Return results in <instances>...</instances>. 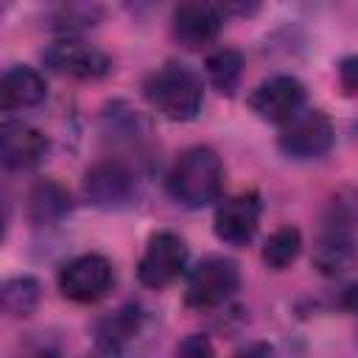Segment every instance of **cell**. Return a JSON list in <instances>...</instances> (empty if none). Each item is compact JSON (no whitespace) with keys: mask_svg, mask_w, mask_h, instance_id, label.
<instances>
[{"mask_svg":"<svg viewBox=\"0 0 358 358\" xmlns=\"http://www.w3.org/2000/svg\"><path fill=\"white\" fill-rule=\"evenodd\" d=\"M302 252V235L296 227H282L277 232L268 235V241L263 243V263L274 271L288 268Z\"/></svg>","mask_w":358,"mask_h":358,"instance_id":"obj_19","label":"cell"},{"mask_svg":"<svg viewBox=\"0 0 358 358\" xmlns=\"http://www.w3.org/2000/svg\"><path fill=\"white\" fill-rule=\"evenodd\" d=\"M39 302V282L34 277H14L0 282V313L28 316Z\"/></svg>","mask_w":358,"mask_h":358,"instance_id":"obj_18","label":"cell"},{"mask_svg":"<svg viewBox=\"0 0 358 358\" xmlns=\"http://www.w3.org/2000/svg\"><path fill=\"white\" fill-rule=\"evenodd\" d=\"M143 95L154 112L168 120H193L204 103V87L196 70L182 62H168L157 67L143 81Z\"/></svg>","mask_w":358,"mask_h":358,"instance_id":"obj_2","label":"cell"},{"mask_svg":"<svg viewBox=\"0 0 358 358\" xmlns=\"http://www.w3.org/2000/svg\"><path fill=\"white\" fill-rule=\"evenodd\" d=\"M355 56H347L341 64H338V78H341V87H344V92L347 95H352L355 92Z\"/></svg>","mask_w":358,"mask_h":358,"instance_id":"obj_22","label":"cell"},{"mask_svg":"<svg viewBox=\"0 0 358 358\" xmlns=\"http://www.w3.org/2000/svg\"><path fill=\"white\" fill-rule=\"evenodd\" d=\"M224 25V14L215 0H182L173 8L171 34L182 48H201L210 45Z\"/></svg>","mask_w":358,"mask_h":358,"instance_id":"obj_9","label":"cell"},{"mask_svg":"<svg viewBox=\"0 0 358 358\" xmlns=\"http://www.w3.org/2000/svg\"><path fill=\"white\" fill-rule=\"evenodd\" d=\"M260 6L263 0H218L221 14H229V17H255Z\"/></svg>","mask_w":358,"mask_h":358,"instance_id":"obj_20","label":"cell"},{"mask_svg":"<svg viewBox=\"0 0 358 358\" xmlns=\"http://www.w3.org/2000/svg\"><path fill=\"white\" fill-rule=\"evenodd\" d=\"M313 263L322 274L338 277L355 263V207L350 196H338L330 201L319 238L313 246Z\"/></svg>","mask_w":358,"mask_h":358,"instance_id":"obj_3","label":"cell"},{"mask_svg":"<svg viewBox=\"0 0 358 358\" xmlns=\"http://www.w3.org/2000/svg\"><path fill=\"white\" fill-rule=\"evenodd\" d=\"M84 199L101 210H120L137 199V173L123 159H101L84 173Z\"/></svg>","mask_w":358,"mask_h":358,"instance_id":"obj_6","label":"cell"},{"mask_svg":"<svg viewBox=\"0 0 358 358\" xmlns=\"http://www.w3.org/2000/svg\"><path fill=\"white\" fill-rule=\"evenodd\" d=\"M48 154V137L22 120L0 123V168L6 171H31Z\"/></svg>","mask_w":358,"mask_h":358,"instance_id":"obj_12","label":"cell"},{"mask_svg":"<svg viewBox=\"0 0 358 358\" xmlns=\"http://www.w3.org/2000/svg\"><path fill=\"white\" fill-rule=\"evenodd\" d=\"M70 193L59 182H39L28 196V213L36 224H56L70 213Z\"/></svg>","mask_w":358,"mask_h":358,"instance_id":"obj_16","label":"cell"},{"mask_svg":"<svg viewBox=\"0 0 358 358\" xmlns=\"http://www.w3.org/2000/svg\"><path fill=\"white\" fill-rule=\"evenodd\" d=\"M249 106L260 120L285 123L305 106V84L294 76H271L249 95Z\"/></svg>","mask_w":358,"mask_h":358,"instance_id":"obj_11","label":"cell"},{"mask_svg":"<svg viewBox=\"0 0 358 358\" xmlns=\"http://www.w3.org/2000/svg\"><path fill=\"white\" fill-rule=\"evenodd\" d=\"M56 282H59V291H62L64 299L90 305V302L103 299L112 291L115 271H112V263L103 255L90 252V255H78V257L67 260L62 266Z\"/></svg>","mask_w":358,"mask_h":358,"instance_id":"obj_7","label":"cell"},{"mask_svg":"<svg viewBox=\"0 0 358 358\" xmlns=\"http://www.w3.org/2000/svg\"><path fill=\"white\" fill-rule=\"evenodd\" d=\"M238 288H241V271H238L235 260H229L224 255H210V257H201L190 268L185 299L190 308H199V310L218 308Z\"/></svg>","mask_w":358,"mask_h":358,"instance_id":"obj_5","label":"cell"},{"mask_svg":"<svg viewBox=\"0 0 358 358\" xmlns=\"http://www.w3.org/2000/svg\"><path fill=\"white\" fill-rule=\"evenodd\" d=\"M8 221H11V201H8V193L0 187V241L6 238Z\"/></svg>","mask_w":358,"mask_h":358,"instance_id":"obj_23","label":"cell"},{"mask_svg":"<svg viewBox=\"0 0 358 358\" xmlns=\"http://www.w3.org/2000/svg\"><path fill=\"white\" fill-rule=\"evenodd\" d=\"M280 126L282 129H280L277 145L291 159H319L336 143L333 123L322 109H305L302 106L294 117H288Z\"/></svg>","mask_w":358,"mask_h":358,"instance_id":"obj_4","label":"cell"},{"mask_svg":"<svg viewBox=\"0 0 358 358\" xmlns=\"http://www.w3.org/2000/svg\"><path fill=\"white\" fill-rule=\"evenodd\" d=\"M260 210L263 207L257 193H238L224 199L213 215L215 238L229 246H246L260 227Z\"/></svg>","mask_w":358,"mask_h":358,"instance_id":"obj_10","label":"cell"},{"mask_svg":"<svg viewBox=\"0 0 358 358\" xmlns=\"http://www.w3.org/2000/svg\"><path fill=\"white\" fill-rule=\"evenodd\" d=\"M176 352H179V355H213V344L207 341V336L193 333V336H187V338L176 347Z\"/></svg>","mask_w":358,"mask_h":358,"instance_id":"obj_21","label":"cell"},{"mask_svg":"<svg viewBox=\"0 0 358 358\" xmlns=\"http://www.w3.org/2000/svg\"><path fill=\"white\" fill-rule=\"evenodd\" d=\"M42 59L53 73L70 76V78H103L112 70V59L103 50L84 42H73V39L53 42L42 53Z\"/></svg>","mask_w":358,"mask_h":358,"instance_id":"obj_13","label":"cell"},{"mask_svg":"<svg viewBox=\"0 0 358 358\" xmlns=\"http://www.w3.org/2000/svg\"><path fill=\"white\" fill-rule=\"evenodd\" d=\"M143 327V310L137 305H123L106 313L95 327V344L103 352H120Z\"/></svg>","mask_w":358,"mask_h":358,"instance_id":"obj_15","label":"cell"},{"mask_svg":"<svg viewBox=\"0 0 358 358\" xmlns=\"http://www.w3.org/2000/svg\"><path fill=\"white\" fill-rule=\"evenodd\" d=\"M165 187H168V196L187 210H201V207L218 201V196L224 190L221 157L207 145L187 148L171 165V171L165 176Z\"/></svg>","mask_w":358,"mask_h":358,"instance_id":"obj_1","label":"cell"},{"mask_svg":"<svg viewBox=\"0 0 358 358\" xmlns=\"http://www.w3.org/2000/svg\"><path fill=\"white\" fill-rule=\"evenodd\" d=\"M48 95L45 78L25 64H17L0 76V109L3 112H20L39 106Z\"/></svg>","mask_w":358,"mask_h":358,"instance_id":"obj_14","label":"cell"},{"mask_svg":"<svg viewBox=\"0 0 358 358\" xmlns=\"http://www.w3.org/2000/svg\"><path fill=\"white\" fill-rule=\"evenodd\" d=\"M187 268V246L176 232H157L137 263V280L145 288H165Z\"/></svg>","mask_w":358,"mask_h":358,"instance_id":"obj_8","label":"cell"},{"mask_svg":"<svg viewBox=\"0 0 358 358\" xmlns=\"http://www.w3.org/2000/svg\"><path fill=\"white\" fill-rule=\"evenodd\" d=\"M207 76L221 95H235L243 78V56L235 48H218L207 56Z\"/></svg>","mask_w":358,"mask_h":358,"instance_id":"obj_17","label":"cell"}]
</instances>
